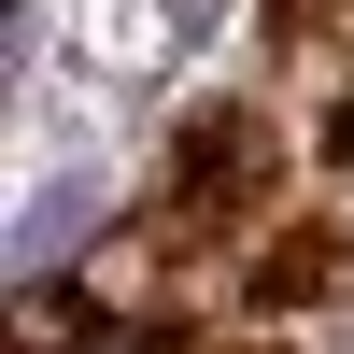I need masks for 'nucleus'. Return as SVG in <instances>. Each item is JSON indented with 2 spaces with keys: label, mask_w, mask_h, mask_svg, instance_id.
I'll return each instance as SVG.
<instances>
[{
  "label": "nucleus",
  "mask_w": 354,
  "mask_h": 354,
  "mask_svg": "<svg viewBox=\"0 0 354 354\" xmlns=\"http://www.w3.org/2000/svg\"><path fill=\"white\" fill-rule=\"evenodd\" d=\"M57 340H71V298H57V283H28V298H15V354H57Z\"/></svg>",
  "instance_id": "obj_1"
},
{
  "label": "nucleus",
  "mask_w": 354,
  "mask_h": 354,
  "mask_svg": "<svg viewBox=\"0 0 354 354\" xmlns=\"http://www.w3.org/2000/svg\"><path fill=\"white\" fill-rule=\"evenodd\" d=\"M100 354H142V340H100Z\"/></svg>",
  "instance_id": "obj_2"
}]
</instances>
